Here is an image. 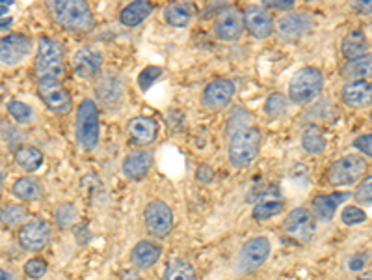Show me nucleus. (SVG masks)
Returning <instances> with one entry per match:
<instances>
[{"label":"nucleus","instance_id":"f257e3e1","mask_svg":"<svg viewBox=\"0 0 372 280\" xmlns=\"http://www.w3.org/2000/svg\"><path fill=\"white\" fill-rule=\"evenodd\" d=\"M52 19L73 32H90L95 19L88 2L84 0H52L47 4Z\"/></svg>","mask_w":372,"mask_h":280},{"label":"nucleus","instance_id":"f03ea898","mask_svg":"<svg viewBox=\"0 0 372 280\" xmlns=\"http://www.w3.org/2000/svg\"><path fill=\"white\" fill-rule=\"evenodd\" d=\"M263 133L255 125H246L233 131L229 137V161L237 169H244L251 164L261 151Z\"/></svg>","mask_w":372,"mask_h":280},{"label":"nucleus","instance_id":"7ed1b4c3","mask_svg":"<svg viewBox=\"0 0 372 280\" xmlns=\"http://www.w3.org/2000/svg\"><path fill=\"white\" fill-rule=\"evenodd\" d=\"M36 73L39 78H56L62 80L65 75L64 47L58 39L41 38L36 56Z\"/></svg>","mask_w":372,"mask_h":280},{"label":"nucleus","instance_id":"20e7f679","mask_svg":"<svg viewBox=\"0 0 372 280\" xmlns=\"http://www.w3.org/2000/svg\"><path fill=\"white\" fill-rule=\"evenodd\" d=\"M77 137L84 150H95L101 137L99 109L93 99H84L77 111Z\"/></svg>","mask_w":372,"mask_h":280},{"label":"nucleus","instance_id":"39448f33","mask_svg":"<svg viewBox=\"0 0 372 280\" xmlns=\"http://www.w3.org/2000/svg\"><path fill=\"white\" fill-rule=\"evenodd\" d=\"M324 88V75L316 67H303L294 73L289 83V98L292 103L305 105L321 96Z\"/></svg>","mask_w":372,"mask_h":280},{"label":"nucleus","instance_id":"423d86ee","mask_svg":"<svg viewBox=\"0 0 372 280\" xmlns=\"http://www.w3.org/2000/svg\"><path fill=\"white\" fill-rule=\"evenodd\" d=\"M367 161L365 157L358 155V153H350L337 159L329 169H327V183H332L334 187H350L361 182L365 177L367 172Z\"/></svg>","mask_w":372,"mask_h":280},{"label":"nucleus","instance_id":"0eeeda50","mask_svg":"<svg viewBox=\"0 0 372 280\" xmlns=\"http://www.w3.org/2000/svg\"><path fill=\"white\" fill-rule=\"evenodd\" d=\"M39 98L43 99L47 109L56 114H67L73 109V99H71L69 91L65 90L62 80L56 78H39L38 83Z\"/></svg>","mask_w":372,"mask_h":280},{"label":"nucleus","instance_id":"6e6552de","mask_svg":"<svg viewBox=\"0 0 372 280\" xmlns=\"http://www.w3.org/2000/svg\"><path fill=\"white\" fill-rule=\"evenodd\" d=\"M270 256V241L266 237H253L240 248V255L237 260L238 273H253L268 260Z\"/></svg>","mask_w":372,"mask_h":280},{"label":"nucleus","instance_id":"1a4fd4ad","mask_svg":"<svg viewBox=\"0 0 372 280\" xmlns=\"http://www.w3.org/2000/svg\"><path fill=\"white\" fill-rule=\"evenodd\" d=\"M285 232L294 237L300 243H307L313 239L314 232H316V219H314L313 211L305 208H296L290 211L285 222H283Z\"/></svg>","mask_w":372,"mask_h":280},{"label":"nucleus","instance_id":"9d476101","mask_svg":"<svg viewBox=\"0 0 372 280\" xmlns=\"http://www.w3.org/2000/svg\"><path fill=\"white\" fill-rule=\"evenodd\" d=\"M244 15L237 8H225L214 21V36L222 41H237L244 34Z\"/></svg>","mask_w":372,"mask_h":280},{"label":"nucleus","instance_id":"9b49d317","mask_svg":"<svg viewBox=\"0 0 372 280\" xmlns=\"http://www.w3.org/2000/svg\"><path fill=\"white\" fill-rule=\"evenodd\" d=\"M32 41L23 34H8L0 38V64L17 65L30 54Z\"/></svg>","mask_w":372,"mask_h":280},{"label":"nucleus","instance_id":"f8f14e48","mask_svg":"<svg viewBox=\"0 0 372 280\" xmlns=\"http://www.w3.org/2000/svg\"><path fill=\"white\" fill-rule=\"evenodd\" d=\"M143 219H146V226H148L149 232L153 235H159V237L167 235L174 228V211L162 200L149 202L146 213H143Z\"/></svg>","mask_w":372,"mask_h":280},{"label":"nucleus","instance_id":"ddd939ff","mask_svg":"<svg viewBox=\"0 0 372 280\" xmlns=\"http://www.w3.org/2000/svg\"><path fill=\"white\" fill-rule=\"evenodd\" d=\"M51 224L43 219L26 222L19 232V245L28 252H38L41 248H45L51 241Z\"/></svg>","mask_w":372,"mask_h":280},{"label":"nucleus","instance_id":"4468645a","mask_svg":"<svg viewBox=\"0 0 372 280\" xmlns=\"http://www.w3.org/2000/svg\"><path fill=\"white\" fill-rule=\"evenodd\" d=\"M104 56L103 52L95 49V47L86 45L80 47L75 54H73V69L78 78H95L101 69H103Z\"/></svg>","mask_w":372,"mask_h":280},{"label":"nucleus","instance_id":"2eb2a0df","mask_svg":"<svg viewBox=\"0 0 372 280\" xmlns=\"http://www.w3.org/2000/svg\"><path fill=\"white\" fill-rule=\"evenodd\" d=\"M235 91H237V86L231 78H216L211 85H207L203 91V105L209 111H222L231 103Z\"/></svg>","mask_w":372,"mask_h":280},{"label":"nucleus","instance_id":"dca6fc26","mask_svg":"<svg viewBox=\"0 0 372 280\" xmlns=\"http://www.w3.org/2000/svg\"><path fill=\"white\" fill-rule=\"evenodd\" d=\"M242 15H244L246 28L257 39L270 38L274 34V30H276L274 17H272V13L264 6H248L242 12Z\"/></svg>","mask_w":372,"mask_h":280},{"label":"nucleus","instance_id":"f3484780","mask_svg":"<svg viewBox=\"0 0 372 280\" xmlns=\"http://www.w3.org/2000/svg\"><path fill=\"white\" fill-rule=\"evenodd\" d=\"M313 28V19L305 13H287L276 23L277 36L285 41H296Z\"/></svg>","mask_w":372,"mask_h":280},{"label":"nucleus","instance_id":"a211bd4d","mask_svg":"<svg viewBox=\"0 0 372 280\" xmlns=\"http://www.w3.org/2000/svg\"><path fill=\"white\" fill-rule=\"evenodd\" d=\"M127 133L135 144L148 146V144L154 142L156 137H159V124H156V120H153V118L136 116L128 122Z\"/></svg>","mask_w":372,"mask_h":280},{"label":"nucleus","instance_id":"6ab92c4d","mask_svg":"<svg viewBox=\"0 0 372 280\" xmlns=\"http://www.w3.org/2000/svg\"><path fill=\"white\" fill-rule=\"evenodd\" d=\"M342 103L350 109H363L372 103V83L369 80H353L348 83L340 91Z\"/></svg>","mask_w":372,"mask_h":280},{"label":"nucleus","instance_id":"aec40b11","mask_svg":"<svg viewBox=\"0 0 372 280\" xmlns=\"http://www.w3.org/2000/svg\"><path fill=\"white\" fill-rule=\"evenodd\" d=\"M151 166H153V153L148 150H136L123 159V174L135 182L148 176Z\"/></svg>","mask_w":372,"mask_h":280},{"label":"nucleus","instance_id":"412c9836","mask_svg":"<svg viewBox=\"0 0 372 280\" xmlns=\"http://www.w3.org/2000/svg\"><path fill=\"white\" fill-rule=\"evenodd\" d=\"M285 209V202H283L281 193L277 189H266L259 198V202L253 208V219L255 221H268L272 217H276Z\"/></svg>","mask_w":372,"mask_h":280},{"label":"nucleus","instance_id":"4be33fe9","mask_svg":"<svg viewBox=\"0 0 372 280\" xmlns=\"http://www.w3.org/2000/svg\"><path fill=\"white\" fill-rule=\"evenodd\" d=\"M350 196H352L350 193H332V195L316 196V198L313 200L314 215L321 217L322 221H329V219H334L337 206L342 202H347Z\"/></svg>","mask_w":372,"mask_h":280},{"label":"nucleus","instance_id":"5701e85b","mask_svg":"<svg viewBox=\"0 0 372 280\" xmlns=\"http://www.w3.org/2000/svg\"><path fill=\"white\" fill-rule=\"evenodd\" d=\"M162 255V248L159 245H154L151 241H140L136 243L132 252H130V260L138 269L153 268L154 263L159 261Z\"/></svg>","mask_w":372,"mask_h":280},{"label":"nucleus","instance_id":"b1692460","mask_svg":"<svg viewBox=\"0 0 372 280\" xmlns=\"http://www.w3.org/2000/svg\"><path fill=\"white\" fill-rule=\"evenodd\" d=\"M340 51H342V56L348 62L365 56L367 51H369V39H367L365 32L363 30H352L350 34H347L342 38V43H340Z\"/></svg>","mask_w":372,"mask_h":280},{"label":"nucleus","instance_id":"393cba45","mask_svg":"<svg viewBox=\"0 0 372 280\" xmlns=\"http://www.w3.org/2000/svg\"><path fill=\"white\" fill-rule=\"evenodd\" d=\"M151 13H153V4H151V2L136 0L132 4L123 8L121 13H119V21H121L123 26L132 28V26H138L140 23H143Z\"/></svg>","mask_w":372,"mask_h":280},{"label":"nucleus","instance_id":"a878e982","mask_svg":"<svg viewBox=\"0 0 372 280\" xmlns=\"http://www.w3.org/2000/svg\"><path fill=\"white\" fill-rule=\"evenodd\" d=\"M340 75L353 83V80H367V78L372 77V52H367L365 56L361 58L350 60L342 69H340Z\"/></svg>","mask_w":372,"mask_h":280},{"label":"nucleus","instance_id":"bb28decb","mask_svg":"<svg viewBox=\"0 0 372 280\" xmlns=\"http://www.w3.org/2000/svg\"><path fill=\"white\" fill-rule=\"evenodd\" d=\"M194 17V6L190 2H174V4H167L164 8V19L167 25L177 26L183 28L186 26Z\"/></svg>","mask_w":372,"mask_h":280},{"label":"nucleus","instance_id":"cd10ccee","mask_svg":"<svg viewBox=\"0 0 372 280\" xmlns=\"http://www.w3.org/2000/svg\"><path fill=\"white\" fill-rule=\"evenodd\" d=\"M15 163L19 169H23L25 172H36V170L41 169L43 164V151L34 148V146H21L15 150Z\"/></svg>","mask_w":372,"mask_h":280},{"label":"nucleus","instance_id":"c85d7f7f","mask_svg":"<svg viewBox=\"0 0 372 280\" xmlns=\"http://www.w3.org/2000/svg\"><path fill=\"white\" fill-rule=\"evenodd\" d=\"M302 146L303 150L311 153V155H321L326 151V137H324V133H322L316 125H309L307 129L303 131V137H302Z\"/></svg>","mask_w":372,"mask_h":280},{"label":"nucleus","instance_id":"c756f323","mask_svg":"<svg viewBox=\"0 0 372 280\" xmlns=\"http://www.w3.org/2000/svg\"><path fill=\"white\" fill-rule=\"evenodd\" d=\"M13 195L21 198V200H28V202H32V200H39L41 195H43V191L39 187V183L34 180V177H19L17 182L13 183Z\"/></svg>","mask_w":372,"mask_h":280},{"label":"nucleus","instance_id":"7c9ffc66","mask_svg":"<svg viewBox=\"0 0 372 280\" xmlns=\"http://www.w3.org/2000/svg\"><path fill=\"white\" fill-rule=\"evenodd\" d=\"M162 280H196V271L186 260L175 258L167 263L166 273Z\"/></svg>","mask_w":372,"mask_h":280},{"label":"nucleus","instance_id":"2f4dec72","mask_svg":"<svg viewBox=\"0 0 372 280\" xmlns=\"http://www.w3.org/2000/svg\"><path fill=\"white\" fill-rule=\"evenodd\" d=\"M26 217H28V211L21 204H8V206L0 209V222L4 226H10V228L21 226L26 221Z\"/></svg>","mask_w":372,"mask_h":280},{"label":"nucleus","instance_id":"473e14b6","mask_svg":"<svg viewBox=\"0 0 372 280\" xmlns=\"http://www.w3.org/2000/svg\"><path fill=\"white\" fill-rule=\"evenodd\" d=\"M287 107H289V103H287L285 96H281V94H272V96L266 99V103H264V111H266L268 116L279 118L287 112Z\"/></svg>","mask_w":372,"mask_h":280},{"label":"nucleus","instance_id":"72a5a7b5","mask_svg":"<svg viewBox=\"0 0 372 280\" xmlns=\"http://www.w3.org/2000/svg\"><path fill=\"white\" fill-rule=\"evenodd\" d=\"M6 109L19 124H28L32 120V109L23 101H10Z\"/></svg>","mask_w":372,"mask_h":280},{"label":"nucleus","instance_id":"f704fd0d","mask_svg":"<svg viewBox=\"0 0 372 280\" xmlns=\"http://www.w3.org/2000/svg\"><path fill=\"white\" fill-rule=\"evenodd\" d=\"M161 75H162L161 67H156V65H148V67L140 73V77H138V86H140V90L148 91L149 88L161 78Z\"/></svg>","mask_w":372,"mask_h":280},{"label":"nucleus","instance_id":"c9c22d12","mask_svg":"<svg viewBox=\"0 0 372 280\" xmlns=\"http://www.w3.org/2000/svg\"><path fill=\"white\" fill-rule=\"evenodd\" d=\"M77 221V209L73 208L71 204H62L56 209V222H58L62 228L73 226Z\"/></svg>","mask_w":372,"mask_h":280},{"label":"nucleus","instance_id":"e433bc0d","mask_svg":"<svg viewBox=\"0 0 372 280\" xmlns=\"http://www.w3.org/2000/svg\"><path fill=\"white\" fill-rule=\"evenodd\" d=\"M353 198H356V202L358 204H372V176L363 177L358 185V189L353 193Z\"/></svg>","mask_w":372,"mask_h":280},{"label":"nucleus","instance_id":"4c0bfd02","mask_svg":"<svg viewBox=\"0 0 372 280\" xmlns=\"http://www.w3.org/2000/svg\"><path fill=\"white\" fill-rule=\"evenodd\" d=\"M340 221L348 224V226H353V224H361V222L367 221V213L363 209H360L358 206H348V208L342 209L340 213Z\"/></svg>","mask_w":372,"mask_h":280},{"label":"nucleus","instance_id":"58836bf2","mask_svg":"<svg viewBox=\"0 0 372 280\" xmlns=\"http://www.w3.org/2000/svg\"><path fill=\"white\" fill-rule=\"evenodd\" d=\"M25 273L26 277L38 280L47 273V261L43 258H32L25 263Z\"/></svg>","mask_w":372,"mask_h":280},{"label":"nucleus","instance_id":"ea45409f","mask_svg":"<svg viewBox=\"0 0 372 280\" xmlns=\"http://www.w3.org/2000/svg\"><path fill=\"white\" fill-rule=\"evenodd\" d=\"M251 114L250 112H246L244 109H237V111L233 112L231 118H229V131H237L240 127H246V125H250Z\"/></svg>","mask_w":372,"mask_h":280},{"label":"nucleus","instance_id":"a19ab883","mask_svg":"<svg viewBox=\"0 0 372 280\" xmlns=\"http://www.w3.org/2000/svg\"><path fill=\"white\" fill-rule=\"evenodd\" d=\"M353 148L360 150L363 155L371 157L372 159V133H369V135H361V137L356 138V140H353Z\"/></svg>","mask_w":372,"mask_h":280},{"label":"nucleus","instance_id":"79ce46f5","mask_svg":"<svg viewBox=\"0 0 372 280\" xmlns=\"http://www.w3.org/2000/svg\"><path fill=\"white\" fill-rule=\"evenodd\" d=\"M196 177H198L199 182L211 183L212 180H214V170H212L209 164H201L198 169V172H196Z\"/></svg>","mask_w":372,"mask_h":280},{"label":"nucleus","instance_id":"37998d69","mask_svg":"<svg viewBox=\"0 0 372 280\" xmlns=\"http://www.w3.org/2000/svg\"><path fill=\"white\" fill-rule=\"evenodd\" d=\"M264 8H274V10H292L294 2L292 0H264Z\"/></svg>","mask_w":372,"mask_h":280},{"label":"nucleus","instance_id":"c03bdc74","mask_svg":"<svg viewBox=\"0 0 372 280\" xmlns=\"http://www.w3.org/2000/svg\"><path fill=\"white\" fill-rule=\"evenodd\" d=\"M367 260H369L367 255H356L352 260L348 261V269H350V271H363Z\"/></svg>","mask_w":372,"mask_h":280},{"label":"nucleus","instance_id":"a18cd8bd","mask_svg":"<svg viewBox=\"0 0 372 280\" xmlns=\"http://www.w3.org/2000/svg\"><path fill=\"white\" fill-rule=\"evenodd\" d=\"M352 8L356 10V12L371 13L372 12V0H358V2H353Z\"/></svg>","mask_w":372,"mask_h":280},{"label":"nucleus","instance_id":"49530a36","mask_svg":"<svg viewBox=\"0 0 372 280\" xmlns=\"http://www.w3.org/2000/svg\"><path fill=\"white\" fill-rule=\"evenodd\" d=\"M121 280H140V274L135 269H125L121 273Z\"/></svg>","mask_w":372,"mask_h":280},{"label":"nucleus","instance_id":"de8ad7c7","mask_svg":"<svg viewBox=\"0 0 372 280\" xmlns=\"http://www.w3.org/2000/svg\"><path fill=\"white\" fill-rule=\"evenodd\" d=\"M0 280H13V277L4 269H0Z\"/></svg>","mask_w":372,"mask_h":280},{"label":"nucleus","instance_id":"09e8293b","mask_svg":"<svg viewBox=\"0 0 372 280\" xmlns=\"http://www.w3.org/2000/svg\"><path fill=\"white\" fill-rule=\"evenodd\" d=\"M358 280H372V271H365L358 277Z\"/></svg>","mask_w":372,"mask_h":280},{"label":"nucleus","instance_id":"8fccbe9b","mask_svg":"<svg viewBox=\"0 0 372 280\" xmlns=\"http://www.w3.org/2000/svg\"><path fill=\"white\" fill-rule=\"evenodd\" d=\"M8 25H12V17H6L4 21H0V26H8Z\"/></svg>","mask_w":372,"mask_h":280},{"label":"nucleus","instance_id":"3c124183","mask_svg":"<svg viewBox=\"0 0 372 280\" xmlns=\"http://www.w3.org/2000/svg\"><path fill=\"white\" fill-rule=\"evenodd\" d=\"M0 15H8V6H2V4H0Z\"/></svg>","mask_w":372,"mask_h":280},{"label":"nucleus","instance_id":"603ef678","mask_svg":"<svg viewBox=\"0 0 372 280\" xmlns=\"http://www.w3.org/2000/svg\"><path fill=\"white\" fill-rule=\"evenodd\" d=\"M371 120H372V112H371Z\"/></svg>","mask_w":372,"mask_h":280}]
</instances>
